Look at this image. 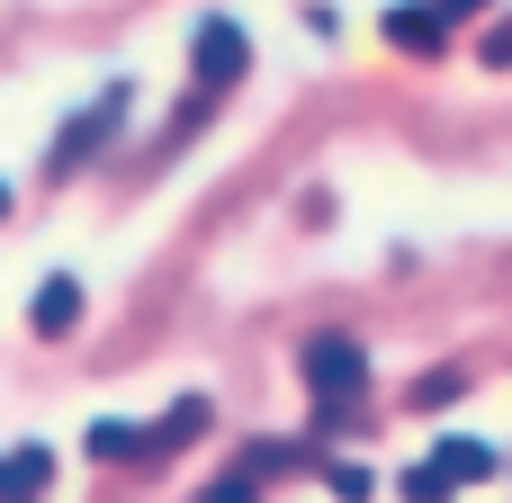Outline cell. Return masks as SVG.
Masks as SVG:
<instances>
[{"instance_id": "cell-6", "label": "cell", "mask_w": 512, "mask_h": 503, "mask_svg": "<svg viewBox=\"0 0 512 503\" xmlns=\"http://www.w3.org/2000/svg\"><path fill=\"white\" fill-rule=\"evenodd\" d=\"M198 432H207V396H180V405L162 414V432H153V441H198Z\"/></svg>"}, {"instance_id": "cell-11", "label": "cell", "mask_w": 512, "mask_h": 503, "mask_svg": "<svg viewBox=\"0 0 512 503\" xmlns=\"http://www.w3.org/2000/svg\"><path fill=\"white\" fill-rule=\"evenodd\" d=\"M486 63H512V18L495 27V45H486Z\"/></svg>"}, {"instance_id": "cell-7", "label": "cell", "mask_w": 512, "mask_h": 503, "mask_svg": "<svg viewBox=\"0 0 512 503\" xmlns=\"http://www.w3.org/2000/svg\"><path fill=\"white\" fill-rule=\"evenodd\" d=\"M126 450H135L126 423H90V459H126Z\"/></svg>"}, {"instance_id": "cell-9", "label": "cell", "mask_w": 512, "mask_h": 503, "mask_svg": "<svg viewBox=\"0 0 512 503\" xmlns=\"http://www.w3.org/2000/svg\"><path fill=\"white\" fill-rule=\"evenodd\" d=\"M198 503H261V486H252V477H216Z\"/></svg>"}, {"instance_id": "cell-1", "label": "cell", "mask_w": 512, "mask_h": 503, "mask_svg": "<svg viewBox=\"0 0 512 503\" xmlns=\"http://www.w3.org/2000/svg\"><path fill=\"white\" fill-rule=\"evenodd\" d=\"M189 63H198V81H234V72L252 63V36H243L234 18H198V36H189Z\"/></svg>"}, {"instance_id": "cell-10", "label": "cell", "mask_w": 512, "mask_h": 503, "mask_svg": "<svg viewBox=\"0 0 512 503\" xmlns=\"http://www.w3.org/2000/svg\"><path fill=\"white\" fill-rule=\"evenodd\" d=\"M477 9H486V0H432V18H441V27H450V18H477Z\"/></svg>"}, {"instance_id": "cell-3", "label": "cell", "mask_w": 512, "mask_h": 503, "mask_svg": "<svg viewBox=\"0 0 512 503\" xmlns=\"http://www.w3.org/2000/svg\"><path fill=\"white\" fill-rule=\"evenodd\" d=\"M387 36H396L405 54H441V45H450V27H441L432 9H387Z\"/></svg>"}, {"instance_id": "cell-2", "label": "cell", "mask_w": 512, "mask_h": 503, "mask_svg": "<svg viewBox=\"0 0 512 503\" xmlns=\"http://www.w3.org/2000/svg\"><path fill=\"white\" fill-rule=\"evenodd\" d=\"M360 378H369V369H360V351H351V342H315V351H306V387H324V396H351Z\"/></svg>"}, {"instance_id": "cell-12", "label": "cell", "mask_w": 512, "mask_h": 503, "mask_svg": "<svg viewBox=\"0 0 512 503\" xmlns=\"http://www.w3.org/2000/svg\"><path fill=\"white\" fill-rule=\"evenodd\" d=\"M0 207H9V189H0Z\"/></svg>"}, {"instance_id": "cell-5", "label": "cell", "mask_w": 512, "mask_h": 503, "mask_svg": "<svg viewBox=\"0 0 512 503\" xmlns=\"http://www.w3.org/2000/svg\"><path fill=\"white\" fill-rule=\"evenodd\" d=\"M432 468L459 486V477H486V468H495V450H486V441H441V450H432Z\"/></svg>"}, {"instance_id": "cell-4", "label": "cell", "mask_w": 512, "mask_h": 503, "mask_svg": "<svg viewBox=\"0 0 512 503\" xmlns=\"http://www.w3.org/2000/svg\"><path fill=\"white\" fill-rule=\"evenodd\" d=\"M72 315H81V279H45V297H36V333H72Z\"/></svg>"}, {"instance_id": "cell-8", "label": "cell", "mask_w": 512, "mask_h": 503, "mask_svg": "<svg viewBox=\"0 0 512 503\" xmlns=\"http://www.w3.org/2000/svg\"><path fill=\"white\" fill-rule=\"evenodd\" d=\"M405 503H450V477H441V468H414V477H405Z\"/></svg>"}]
</instances>
